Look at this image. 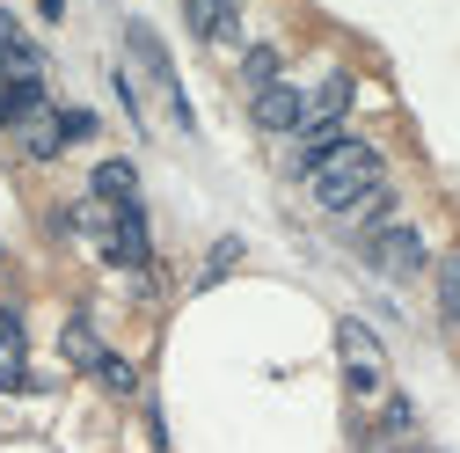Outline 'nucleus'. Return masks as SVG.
<instances>
[{
	"label": "nucleus",
	"instance_id": "obj_1",
	"mask_svg": "<svg viewBox=\"0 0 460 453\" xmlns=\"http://www.w3.org/2000/svg\"><path fill=\"white\" fill-rule=\"evenodd\" d=\"M307 176H314V198L322 205H366L373 191H380V154L366 147V139H336V147H307Z\"/></svg>",
	"mask_w": 460,
	"mask_h": 453
},
{
	"label": "nucleus",
	"instance_id": "obj_2",
	"mask_svg": "<svg viewBox=\"0 0 460 453\" xmlns=\"http://www.w3.org/2000/svg\"><path fill=\"white\" fill-rule=\"evenodd\" d=\"M256 125H263V132H293V125H307V95L285 88V81L256 88Z\"/></svg>",
	"mask_w": 460,
	"mask_h": 453
},
{
	"label": "nucleus",
	"instance_id": "obj_3",
	"mask_svg": "<svg viewBox=\"0 0 460 453\" xmlns=\"http://www.w3.org/2000/svg\"><path fill=\"white\" fill-rule=\"evenodd\" d=\"M132 51L146 59V74L161 81V95H168V110H176V125H190V102H183V88H176V74H168V51H161V37L146 30V22H132Z\"/></svg>",
	"mask_w": 460,
	"mask_h": 453
},
{
	"label": "nucleus",
	"instance_id": "obj_4",
	"mask_svg": "<svg viewBox=\"0 0 460 453\" xmlns=\"http://www.w3.org/2000/svg\"><path fill=\"white\" fill-rule=\"evenodd\" d=\"M343 366H351V395L380 387V351H373V329L366 322H343Z\"/></svg>",
	"mask_w": 460,
	"mask_h": 453
},
{
	"label": "nucleus",
	"instance_id": "obj_5",
	"mask_svg": "<svg viewBox=\"0 0 460 453\" xmlns=\"http://www.w3.org/2000/svg\"><path fill=\"white\" fill-rule=\"evenodd\" d=\"M102 249H110V263H146V212H139V205H118Z\"/></svg>",
	"mask_w": 460,
	"mask_h": 453
},
{
	"label": "nucleus",
	"instance_id": "obj_6",
	"mask_svg": "<svg viewBox=\"0 0 460 453\" xmlns=\"http://www.w3.org/2000/svg\"><path fill=\"white\" fill-rule=\"evenodd\" d=\"M22 147H30V161H51V154H59L66 147V118H59V110H30V118H22Z\"/></svg>",
	"mask_w": 460,
	"mask_h": 453
},
{
	"label": "nucleus",
	"instance_id": "obj_7",
	"mask_svg": "<svg viewBox=\"0 0 460 453\" xmlns=\"http://www.w3.org/2000/svg\"><path fill=\"white\" fill-rule=\"evenodd\" d=\"M132 191H139L132 161H102V168H95V198H102V205H132Z\"/></svg>",
	"mask_w": 460,
	"mask_h": 453
},
{
	"label": "nucleus",
	"instance_id": "obj_8",
	"mask_svg": "<svg viewBox=\"0 0 460 453\" xmlns=\"http://www.w3.org/2000/svg\"><path fill=\"white\" fill-rule=\"evenodd\" d=\"M380 256L394 271H417L424 263V242H417V226H380Z\"/></svg>",
	"mask_w": 460,
	"mask_h": 453
},
{
	"label": "nucleus",
	"instance_id": "obj_9",
	"mask_svg": "<svg viewBox=\"0 0 460 453\" xmlns=\"http://www.w3.org/2000/svg\"><path fill=\"white\" fill-rule=\"evenodd\" d=\"M0 387H22V322H0Z\"/></svg>",
	"mask_w": 460,
	"mask_h": 453
},
{
	"label": "nucleus",
	"instance_id": "obj_10",
	"mask_svg": "<svg viewBox=\"0 0 460 453\" xmlns=\"http://www.w3.org/2000/svg\"><path fill=\"white\" fill-rule=\"evenodd\" d=\"M190 30L198 37H226L234 30V0H190Z\"/></svg>",
	"mask_w": 460,
	"mask_h": 453
},
{
	"label": "nucleus",
	"instance_id": "obj_11",
	"mask_svg": "<svg viewBox=\"0 0 460 453\" xmlns=\"http://www.w3.org/2000/svg\"><path fill=\"white\" fill-rule=\"evenodd\" d=\"M59 351H66V366H102V344H95V329H88V322H66Z\"/></svg>",
	"mask_w": 460,
	"mask_h": 453
},
{
	"label": "nucleus",
	"instance_id": "obj_12",
	"mask_svg": "<svg viewBox=\"0 0 460 453\" xmlns=\"http://www.w3.org/2000/svg\"><path fill=\"white\" fill-rule=\"evenodd\" d=\"M438 307L460 322V256H446V263H438Z\"/></svg>",
	"mask_w": 460,
	"mask_h": 453
},
{
	"label": "nucleus",
	"instance_id": "obj_13",
	"mask_svg": "<svg viewBox=\"0 0 460 453\" xmlns=\"http://www.w3.org/2000/svg\"><path fill=\"white\" fill-rule=\"evenodd\" d=\"M242 81H249V88H270V81H278V51H249Z\"/></svg>",
	"mask_w": 460,
	"mask_h": 453
},
{
	"label": "nucleus",
	"instance_id": "obj_14",
	"mask_svg": "<svg viewBox=\"0 0 460 453\" xmlns=\"http://www.w3.org/2000/svg\"><path fill=\"white\" fill-rule=\"evenodd\" d=\"M95 373H102V387H118V395H132V387H139V373H132L125 359H102Z\"/></svg>",
	"mask_w": 460,
	"mask_h": 453
},
{
	"label": "nucleus",
	"instance_id": "obj_15",
	"mask_svg": "<svg viewBox=\"0 0 460 453\" xmlns=\"http://www.w3.org/2000/svg\"><path fill=\"white\" fill-rule=\"evenodd\" d=\"M59 118H66V139H88L95 132V110H59Z\"/></svg>",
	"mask_w": 460,
	"mask_h": 453
},
{
	"label": "nucleus",
	"instance_id": "obj_16",
	"mask_svg": "<svg viewBox=\"0 0 460 453\" xmlns=\"http://www.w3.org/2000/svg\"><path fill=\"white\" fill-rule=\"evenodd\" d=\"M37 8H44V15H51V22H59V15H66V0H37Z\"/></svg>",
	"mask_w": 460,
	"mask_h": 453
}]
</instances>
